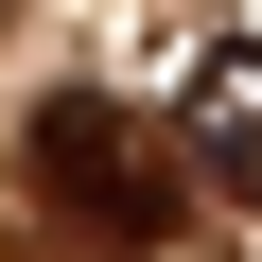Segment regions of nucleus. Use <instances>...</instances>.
<instances>
[{
  "mask_svg": "<svg viewBox=\"0 0 262 262\" xmlns=\"http://www.w3.org/2000/svg\"><path fill=\"white\" fill-rule=\"evenodd\" d=\"M35 175H53V210H70L88 245H175V210H192L175 158H158L105 88H53V105H35Z\"/></svg>",
  "mask_w": 262,
  "mask_h": 262,
  "instance_id": "1",
  "label": "nucleus"
},
{
  "mask_svg": "<svg viewBox=\"0 0 262 262\" xmlns=\"http://www.w3.org/2000/svg\"><path fill=\"white\" fill-rule=\"evenodd\" d=\"M192 140H210V175L262 210V53H210V70H192Z\"/></svg>",
  "mask_w": 262,
  "mask_h": 262,
  "instance_id": "2",
  "label": "nucleus"
}]
</instances>
